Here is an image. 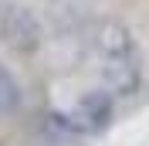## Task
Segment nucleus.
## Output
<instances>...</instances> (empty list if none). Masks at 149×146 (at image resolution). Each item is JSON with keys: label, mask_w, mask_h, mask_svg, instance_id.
<instances>
[{"label": "nucleus", "mask_w": 149, "mask_h": 146, "mask_svg": "<svg viewBox=\"0 0 149 146\" xmlns=\"http://www.w3.org/2000/svg\"><path fill=\"white\" fill-rule=\"evenodd\" d=\"M88 72L95 85L109 88L119 102H129L146 88V55L125 20L109 14L95 20L88 44Z\"/></svg>", "instance_id": "1"}, {"label": "nucleus", "mask_w": 149, "mask_h": 146, "mask_svg": "<svg viewBox=\"0 0 149 146\" xmlns=\"http://www.w3.org/2000/svg\"><path fill=\"white\" fill-rule=\"evenodd\" d=\"M122 102L102 85H85L74 99H68L65 105H51L44 112L47 133H54L58 139H92L102 136L105 129L115 122Z\"/></svg>", "instance_id": "2"}, {"label": "nucleus", "mask_w": 149, "mask_h": 146, "mask_svg": "<svg viewBox=\"0 0 149 146\" xmlns=\"http://www.w3.org/2000/svg\"><path fill=\"white\" fill-rule=\"evenodd\" d=\"M0 48L17 61H37L47 51V20L24 0H7L0 10Z\"/></svg>", "instance_id": "3"}, {"label": "nucleus", "mask_w": 149, "mask_h": 146, "mask_svg": "<svg viewBox=\"0 0 149 146\" xmlns=\"http://www.w3.org/2000/svg\"><path fill=\"white\" fill-rule=\"evenodd\" d=\"M20 109H24V85L14 75L10 65L0 61V122H10L17 119Z\"/></svg>", "instance_id": "4"}, {"label": "nucleus", "mask_w": 149, "mask_h": 146, "mask_svg": "<svg viewBox=\"0 0 149 146\" xmlns=\"http://www.w3.org/2000/svg\"><path fill=\"white\" fill-rule=\"evenodd\" d=\"M3 4H7V0H0V10H3Z\"/></svg>", "instance_id": "5"}]
</instances>
